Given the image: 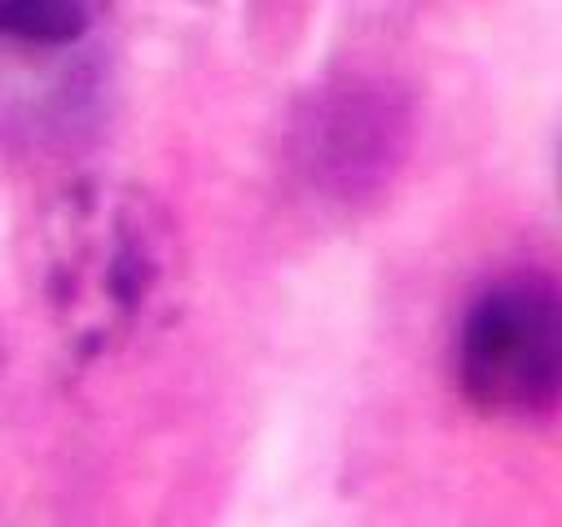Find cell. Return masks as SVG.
Returning a JSON list of instances; mask_svg holds the SVG:
<instances>
[{"mask_svg": "<svg viewBox=\"0 0 562 527\" xmlns=\"http://www.w3.org/2000/svg\"><path fill=\"white\" fill-rule=\"evenodd\" d=\"M180 242L154 193L123 180L66 189L35 233V294L75 360L136 343L171 299Z\"/></svg>", "mask_w": 562, "mask_h": 527, "instance_id": "cell-1", "label": "cell"}, {"mask_svg": "<svg viewBox=\"0 0 562 527\" xmlns=\"http://www.w3.org/2000/svg\"><path fill=\"white\" fill-rule=\"evenodd\" d=\"M452 382L479 417H549L562 404V285L522 268L483 281L452 329Z\"/></svg>", "mask_w": 562, "mask_h": 527, "instance_id": "cell-2", "label": "cell"}, {"mask_svg": "<svg viewBox=\"0 0 562 527\" xmlns=\"http://www.w3.org/2000/svg\"><path fill=\"white\" fill-rule=\"evenodd\" d=\"M404 110L391 92L364 79H347L312 97L299 119V167L316 189L334 198H360L378 189L404 149Z\"/></svg>", "mask_w": 562, "mask_h": 527, "instance_id": "cell-3", "label": "cell"}, {"mask_svg": "<svg viewBox=\"0 0 562 527\" xmlns=\"http://www.w3.org/2000/svg\"><path fill=\"white\" fill-rule=\"evenodd\" d=\"M110 0H0V40L13 48L57 53L92 35Z\"/></svg>", "mask_w": 562, "mask_h": 527, "instance_id": "cell-4", "label": "cell"}]
</instances>
